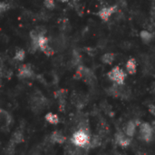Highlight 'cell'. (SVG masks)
Here are the masks:
<instances>
[{
  "label": "cell",
  "instance_id": "cell-1",
  "mask_svg": "<svg viewBox=\"0 0 155 155\" xmlns=\"http://www.w3.org/2000/svg\"><path fill=\"white\" fill-rule=\"evenodd\" d=\"M108 78L114 82L117 85H123L124 84L125 79H126V73L118 65L114 66L110 70L107 74Z\"/></svg>",
  "mask_w": 155,
  "mask_h": 155
},
{
  "label": "cell",
  "instance_id": "cell-2",
  "mask_svg": "<svg viewBox=\"0 0 155 155\" xmlns=\"http://www.w3.org/2000/svg\"><path fill=\"white\" fill-rule=\"evenodd\" d=\"M71 142L79 148H84L90 143L89 134L84 130H79L72 135Z\"/></svg>",
  "mask_w": 155,
  "mask_h": 155
},
{
  "label": "cell",
  "instance_id": "cell-3",
  "mask_svg": "<svg viewBox=\"0 0 155 155\" xmlns=\"http://www.w3.org/2000/svg\"><path fill=\"white\" fill-rule=\"evenodd\" d=\"M139 133L140 138L146 143H150L153 138V128L148 123H141L139 125Z\"/></svg>",
  "mask_w": 155,
  "mask_h": 155
},
{
  "label": "cell",
  "instance_id": "cell-4",
  "mask_svg": "<svg viewBox=\"0 0 155 155\" xmlns=\"http://www.w3.org/2000/svg\"><path fill=\"white\" fill-rule=\"evenodd\" d=\"M117 11V6L116 5H109V6H104L102 7L99 12H98V16L104 22H107L110 17Z\"/></svg>",
  "mask_w": 155,
  "mask_h": 155
},
{
  "label": "cell",
  "instance_id": "cell-5",
  "mask_svg": "<svg viewBox=\"0 0 155 155\" xmlns=\"http://www.w3.org/2000/svg\"><path fill=\"white\" fill-rule=\"evenodd\" d=\"M140 124H141V123L138 120H131L126 124V125L124 127V133L128 137L131 138L135 134L136 129H137V127H139Z\"/></svg>",
  "mask_w": 155,
  "mask_h": 155
},
{
  "label": "cell",
  "instance_id": "cell-6",
  "mask_svg": "<svg viewBox=\"0 0 155 155\" xmlns=\"http://www.w3.org/2000/svg\"><path fill=\"white\" fill-rule=\"evenodd\" d=\"M33 75H34V71L29 64H24L18 70V76L22 79L31 78Z\"/></svg>",
  "mask_w": 155,
  "mask_h": 155
},
{
  "label": "cell",
  "instance_id": "cell-7",
  "mask_svg": "<svg viewBox=\"0 0 155 155\" xmlns=\"http://www.w3.org/2000/svg\"><path fill=\"white\" fill-rule=\"evenodd\" d=\"M115 141H116L117 144L122 147H127L131 143L130 137H128L124 133H119L118 134H116Z\"/></svg>",
  "mask_w": 155,
  "mask_h": 155
},
{
  "label": "cell",
  "instance_id": "cell-8",
  "mask_svg": "<svg viewBox=\"0 0 155 155\" xmlns=\"http://www.w3.org/2000/svg\"><path fill=\"white\" fill-rule=\"evenodd\" d=\"M126 71L129 74H135L137 72V63L136 60L133 57L129 58L128 61L125 64Z\"/></svg>",
  "mask_w": 155,
  "mask_h": 155
},
{
  "label": "cell",
  "instance_id": "cell-9",
  "mask_svg": "<svg viewBox=\"0 0 155 155\" xmlns=\"http://www.w3.org/2000/svg\"><path fill=\"white\" fill-rule=\"evenodd\" d=\"M51 140L52 142L54 143H59V144H62L65 142L66 138L65 136H64L60 132H54L51 135Z\"/></svg>",
  "mask_w": 155,
  "mask_h": 155
},
{
  "label": "cell",
  "instance_id": "cell-10",
  "mask_svg": "<svg viewBox=\"0 0 155 155\" xmlns=\"http://www.w3.org/2000/svg\"><path fill=\"white\" fill-rule=\"evenodd\" d=\"M101 60L104 64L111 65L115 60V54L114 53H106L104 55H102Z\"/></svg>",
  "mask_w": 155,
  "mask_h": 155
},
{
  "label": "cell",
  "instance_id": "cell-11",
  "mask_svg": "<svg viewBox=\"0 0 155 155\" xmlns=\"http://www.w3.org/2000/svg\"><path fill=\"white\" fill-rule=\"evenodd\" d=\"M45 121L47 123H49L51 124H54V125L57 124L59 123V121H60L58 115L54 114V113H47L45 114Z\"/></svg>",
  "mask_w": 155,
  "mask_h": 155
},
{
  "label": "cell",
  "instance_id": "cell-12",
  "mask_svg": "<svg viewBox=\"0 0 155 155\" xmlns=\"http://www.w3.org/2000/svg\"><path fill=\"white\" fill-rule=\"evenodd\" d=\"M140 37H141V39H142L143 42L148 44V43H150L153 40V35L151 32L147 31V30H142L140 32Z\"/></svg>",
  "mask_w": 155,
  "mask_h": 155
},
{
  "label": "cell",
  "instance_id": "cell-13",
  "mask_svg": "<svg viewBox=\"0 0 155 155\" xmlns=\"http://www.w3.org/2000/svg\"><path fill=\"white\" fill-rule=\"evenodd\" d=\"M0 122H4L5 124H6V125H9L12 123L11 115L7 112L4 111L2 109H0Z\"/></svg>",
  "mask_w": 155,
  "mask_h": 155
},
{
  "label": "cell",
  "instance_id": "cell-14",
  "mask_svg": "<svg viewBox=\"0 0 155 155\" xmlns=\"http://www.w3.org/2000/svg\"><path fill=\"white\" fill-rule=\"evenodd\" d=\"M12 140L14 141L15 143H23V142H24V135H23V133H22L21 131H16V132L13 134Z\"/></svg>",
  "mask_w": 155,
  "mask_h": 155
},
{
  "label": "cell",
  "instance_id": "cell-15",
  "mask_svg": "<svg viewBox=\"0 0 155 155\" xmlns=\"http://www.w3.org/2000/svg\"><path fill=\"white\" fill-rule=\"evenodd\" d=\"M25 52L23 49H17L15 51V56H14L15 60H16L18 62H21V61H23L25 59Z\"/></svg>",
  "mask_w": 155,
  "mask_h": 155
},
{
  "label": "cell",
  "instance_id": "cell-16",
  "mask_svg": "<svg viewBox=\"0 0 155 155\" xmlns=\"http://www.w3.org/2000/svg\"><path fill=\"white\" fill-rule=\"evenodd\" d=\"M44 5L47 9L52 10L55 6V2H54V0H44Z\"/></svg>",
  "mask_w": 155,
  "mask_h": 155
},
{
  "label": "cell",
  "instance_id": "cell-17",
  "mask_svg": "<svg viewBox=\"0 0 155 155\" xmlns=\"http://www.w3.org/2000/svg\"><path fill=\"white\" fill-rule=\"evenodd\" d=\"M8 9H9V5L7 3H5V2L0 1V14L5 13Z\"/></svg>",
  "mask_w": 155,
  "mask_h": 155
},
{
  "label": "cell",
  "instance_id": "cell-18",
  "mask_svg": "<svg viewBox=\"0 0 155 155\" xmlns=\"http://www.w3.org/2000/svg\"><path fill=\"white\" fill-rule=\"evenodd\" d=\"M148 110H149L150 114L155 117V104H150L148 106Z\"/></svg>",
  "mask_w": 155,
  "mask_h": 155
},
{
  "label": "cell",
  "instance_id": "cell-19",
  "mask_svg": "<svg viewBox=\"0 0 155 155\" xmlns=\"http://www.w3.org/2000/svg\"><path fill=\"white\" fill-rule=\"evenodd\" d=\"M61 2H67V1H69V0H60Z\"/></svg>",
  "mask_w": 155,
  "mask_h": 155
}]
</instances>
